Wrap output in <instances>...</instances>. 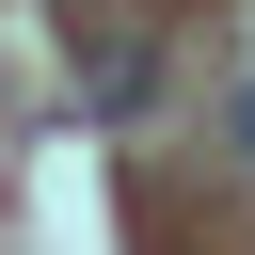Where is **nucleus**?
Segmentation results:
<instances>
[{"mask_svg":"<svg viewBox=\"0 0 255 255\" xmlns=\"http://www.w3.org/2000/svg\"><path fill=\"white\" fill-rule=\"evenodd\" d=\"M80 96H96V112H128V96H143V32H96V64H80Z\"/></svg>","mask_w":255,"mask_h":255,"instance_id":"obj_1","label":"nucleus"}]
</instances>
